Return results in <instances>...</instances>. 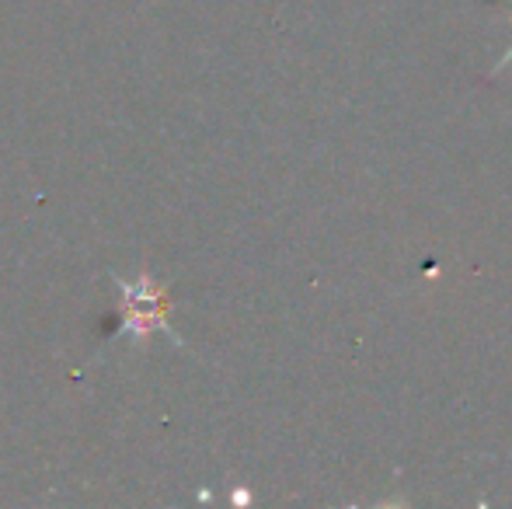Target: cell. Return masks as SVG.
Masks as SVG:
<instances>
[{
	"label": "cell",
	"instance_id": "cell-1",
	"mask_svg": "<svg viewBox=\"0 0 512 509\" xmlns=\"http://www.w3.org/2000/svg\"><path fill=\"white\" fill-rule=\"evenodd\" d=\"M509 63H512V46L506 49V53H502V60H499V63H495V74H499V70H506V67H509Z\"/></svg>",
	"mask_w": 512,
	"mask_h": 509
}]
</instances>
